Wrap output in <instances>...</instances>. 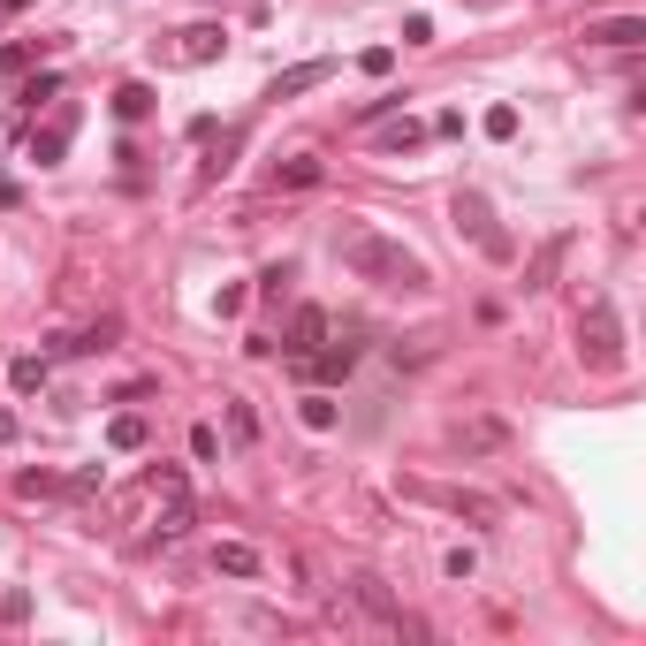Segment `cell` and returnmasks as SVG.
Masks as SVG:
<instances>
[{"label": "cell", "instance_id": "cell-1", "mask_svg": "<svg viewBox=\"0 0 646 646\" xmlns=\"http://www.w3.org/2000/svg\"><path fill=\"white\" fill-rule=\"evenodd\" d=\"M334 259L357 274V282H373V290H426L434 274H426V259L411 251V244H396V236H380V228H365V221H350L342 236H334Z\"/></svg>", "mask_w": 646, "mask_h": 646}, {"label": "cell", "instance_id": "cell-2", "mask_svg": "<svg viewBox=\"0 0 646 646\" xmlns=\"http://www.w3.org/2000/svg\"><path fill=\"white\" fill-rule=\"evenodd\" d=\"M578 357L594 373H624V320H616L609 297H586V313H578Z\"/></svg>", "mask_w": 646, "mask_h": 646}, {"label": "cell", "instance_id": "cell-3", "mask_svg": "<svg viewBox=\"0 0 646 646\" xmlns=\"http://www.w3.org/2000/svg\"><path fill=\"white\" fill-rule=\"evenodd\" d=\"M145 494H153V540H183L190 517H198V509H190V480H183V472H153Z\"/></svg>", "mask_w": 646, "mask_h": 646}, {"label": "cell", "instance_id": "cell-4", "mask_svg": "<svg viewBox=\"0 0 646 646\" xmlns=\"http://www.w3.org/2000/svg\"><path fill=\"white\" fill-rule=\"evenodd\" d=\"M449 213H457V236H472L486 259H509V251H517V244L494 228V205H486L480 190H457V205H449Z\"/></svg>", "mask_w": 646, "mask_h": 646}, {"label": "cell", "instance_id": "cell-5", "mask_svg": "<svg viewBox=\"0 0 646 646\" xmlns=\"http://www.w3.org/2000/svg\"><path fill=\"white\" fill-rule=\"evenodd\" d=\"M449 449H457V457H502V449H509V419H494V411L457 419V426H449Z\"/></svg>", "mask_w": 646, "mask_h": 646}, {"label": "cell", "instance_id": "cell-6", "mask_svg": "<svg viewBox=\"0 0 646 646\" xmlns=\"http://www.w3.org/2000/svg\"><path fill=\"white\" fill-rule=\"evenodd\" d=\"M403 494L442 502V509H457V517H472V525H494V517H502V502H494V494H472V486H426V480H411Z\"/></svg>", "mask_w": 646, "mask_h": 646}, {"label": "cell", "instance_id": "cell-7", "mask_svg": "<svg viewBox=\"0 0 646 646\" xmlns=\"http://www.w3.org/2000/svg\"><path fill=\"white\" fill-rule=\"evenodd\" d=\"M357 350H365V342H334V350H313V357H297V373H305V380H313V388H334V380H350V365H357Z\"/></svg>", "mask_w": 646, "mask_h": 646}, {"label": "cell", "instance_id": "cell-8", "mask_svg": "<svg viewBox=\"0 0 646 646\" xmlns=\"http://www.w3.org/2000/svg\"><path fill=\"white\" fill-rule=\"evenodd\" d=\"M578 38H586V46H616V54H632V46H646V15H601V23H586Z\"/></svg>", "mask_w": 646, "mask_h": 646}, {"label": "cell", "instance_id": "cell-9", "mask_svg": "<svg viewBox=\"0 0 646 646\" xmlns=\"http://www.w3.org/2000/svg\"><path fill=\"white\" fill-rule=\"evenodd\" d=\"M327 334H334V320H327L320 305H297V313H290V357H313Z\"/></svg>", "mask_w": 646, "mask_h": 646}, {"label": "cell", "instance_id": "cell-10", "mask_svg": "<svg viewBox=\"0 0 646 646\" xmlns=\"http://www.w3.org/2000/svg\"><path fill=\"white\" fill-rule=\"evenodd\" d=\"M327 77H334V61H297V69H282L267 84V99H305V92H320Z\"/></svg>", "mask_w": 646, "mask_h": 646}, {"label": "cell", "instance_id": "cell-11", "mask_svg": "<svg viewBox=\"0 0 646 646\" xmlns=\"http://www.w3.org/2000/svg\"><path fill=\"white\" fill-rule=\"evenodd\" d=\"M69 130H77V115L61 107V115H54L46 130H31V161H38V167H54L61 153H69Z\"/></svg>", "mask_w": 646, "mask_h": 646}, {"label": "cell", "instance_id": "cell-12", "mask_svg": "<svg viewBox=\"0 0 646 646\" xmlns=\"http://www.w3.org/2000/svg\"><path fill=\"white\" fill-rule=\"evenodd\" d=\"M221 46H228V31H213V23H190V31H183V46H175V61H183V69H198V61H213Z\"/></svg>", "mask_w": 646, "mask_h": 646}, {"label": "cell", "instance_id": "cell-13", "mask_svg": "<svg viewBox=\"0 0 646 646\" xmlns=\"http://www.w3.org/2000/svg\"><path fill=\"white\" fill-rule=\"evenodd\" d=\"M350 601H357L373 624H396V616H403V609H396V594H388L380 578H350Z\"/></svg>", "mask_w": 646, "mask_h": 646}, {"label": "cell", "instance_id": "cell-14", "mask_svg": "<svg viewBox=\"0 0 646 646\" xmlns=\"http://www.w3.org/2000/svg\"><path fill=\"white\" fill-rule=\"evenodd\" d=\"M145 442H153V426H145L138 411H115V419H107V449H122V457H138Z\"/></svg>", "mask_w": 646, "mask_h": 646}, {"label": "cell", "instance_id": "cell-15", "mask_svg": "<svg viewBox=\"0 0 646 646\" xmlns=\"http://www.w3.org/2000/svg\"><path fill=\"white\" fill-rule=\"evenodd\" d=\"M563 251H571V236H548V244L532 251V267H525V290H548V282H555V267H563Z\"/></svg>", "mask_w": 646, "mask_h": 646}, {"label": "cell", "instance_id": "cell-16", "mask_svg": "<svg viewBox=\"0 0 646 646\" xmlns=\"http://www.w3.org/2000/svg\"><path fill=\"white\" fill-rule=\"evenodd\" d=\"M213 571H228V578H259V548H244V540H221V548H213Z\"/></svg>", "mask_w": 646, "mask_h": 646}, {"label": "cell", "instance_id": "cell-17", "mask_svg": "<svg viewBox=\"0 0 646 646\" xmlns=\"http://www.w3.org/2000/svg\"><path fill=\"white\" fill-rule=\"evenodd\" d=\"M320 175H327V167L313 161V153H297V161H282V167H274V190H313Z\"/></svg>", "mask_w": 646, "mask_h": 646}, {"label": "cell", "instance_id": "cell-18", "mask_svg": "<svg viewBox=\"0 0 646 646\" xmlns=\"http://www.w3.org/2000/svg\"><path fill=\"white\" fill-rule=\"evenodd\" d=\"M297 419H305L313 434H334V419H342V411H334V396H327V388H313V396L297 403Z\"/></svg>", "mask_w": 646, "mask_h": 646}, {"label": "cell", "instance_id": "cell-19", "mask_svg": "<svg viewBox=\"0 0 646 646\" xmlns=\"http://www.w3.org/2000/svg\"><path fill=\"white\" fill-rule=\"evenodd\" d=\"M419 145H426V122H411V115L380 130V153H419Z\"/></svg>", "mask_w": 646, "mask_h": 646}, {"label": "cell", "instance_id": "cell-20", "mask_svg": "<svg viewBox=\"0 0 646 646\" xmlns=\"http://www.w3.org/2000/svg\"><path fill=\"white\" fill-rule=\"evenodd\" d=\"M54 92H61V77H54V69H38V77H23L15 107H23V115H38V99H54Z\"/></svg>", "mask_w": 646, "mask_h": 646}, {"label": "cell", "instance_id": "cell-21", "mask_svg": "<svg viewBox=\"0 0 646 646\" xmlns=\"http://www.w3.org/2000/svg\"><path fill=\"white\" fill-rule=\"evenodd\" d=\"M115 115H122V122H145V115H153V84H122V92H115Z\"/></svg>", "mask_w": 646, "mask_h": 646}, {"label": "cell", "instance_id": "cell-22", "mask_svg": "<svg viewBox=\"0 0 646 646\" xmlns=\"http://www.w3.org/2000/svg\"><path fill=\"white\" fill-rule=\"evenodd\" d=\"M15 494H23V502H54V494H69V480H54V472H15Z\"/></svg>", "mask_w": 646, "mask_h": 646}, {"label": "cell", "instance_id": "cell-23", "mask_svg": "<svg viewBox=\"0 0 646 646\" xmlns=\"http://www.w3.org/2000/svg\"><path fill=\"white\" fill-rule=\"evenodd\" d=\"M8 380H15V396H38V388H46V357H15Z\"/></svg>", "mask_w": 646, "mask_h": 646}, {"label": "cell", "instance_id": "cell-24", "mask_svg": "<svg viewBox=\"0 0 646 646\" xmlns=\"http://www.w3.org/2000/svg\"><path fill=\"white\" fill-rule=\"evenodd\" d=\"M486 138H494V145H509V138H517V107H486V122H480Z\"/></svg>", "mask_w": 646, "mask_h": 646}, {"label": "cell", "instance_id": "cell-25", "mask_svg": "<svg viewBox=\"0 0 646 646\" xmlns=\"http://www.w3.org/2000/svg\"><path fill=\"white\" fill-rule=\"evenodd\" d=\"M357 69H365V77H388V69H396V54H388V46H365V54H357Z\"/></svg>", "mask_w": 646, "mask_h": 646}, {"label": "cell", "instance_id": "cell-26", "mask_svg": "<svg viewBox=\"0 0 646 646\" xmlns=\"http://www.w3.org/2000/svg\"><path fill=\"white\" fill-rule=\"evenodd\" d=\"M190 457H198V465H213V457H221V434H213V426H198V434H190Z\"/></svg>", "mask_w": 646, "mask_h": 646}, {"label": "cell", "instance_id": "cell-27", "mask_svg": "<svg viewBox=\"0 0 646 646\" xmlns=\"http://www.w3.org/2000/svg\"><path fill=\"white\" fill-rule=\"evenodd\" d=\"M434 38V15H403V46H426Z\"/></svg>", "mask_w": 646, "mask_h": 646}, {"label": "cell", "instance_id": "cell-28", "mask_svg": "<svg viewBox=\"0 0 646 646\" xmlns=\"http://www.w3.org/2000/svg\"><path fill=\"white\" fill-rule=\"evenodd\" d=\"M228 434H236V442H251V434H259V419H251L244 403H228Z\"/></svg>", "mask_w": 646, "mask_h": 646}, {"label": "cell", "instance_id": "cell-29", "mask_svg": "<svg viewBox=\"0 0 646 646\" xmlns=\"http://www.w3.org/2000/svg\"><path fill=\"white\" fill-rule=\"evenodd\" d=\"M472 571H480V555H472V548H449V578H457V586H465V578H472Z\"/></svg>", "mask_w": 646, "mask_h": 646}, {"label": "cell", "instance_id": "cell-30", "mask_svg": "<svg viewBox=\"0 0 646 646\" xmlns=\"http://www.w3.org/2000/svg\"><path fill=\"white\" fill-rule=\"evenodd\" d=\"M31 69V46H0V77H23Z\"/></svg>", "mask_w": 646, "mask_h": 646}, {"label": "cell", "instance_id": "cell-31", "mask_svg": "<svg viewBox=\"0 0 646 646\" xmlns=\"http://www.w3.org/2000/svg\"><path fill=\"white\" fill-rule=\"evenodd\" d=\"M15 205H23V183H15V175H0V213H15Z\"/></svg>", "mask_w": 646, "mask_h": 646}, {"label": "cell", "instance_id": "cell-32", "mask_svg": "<svg viewBox=\"0 0 646 646\" xmlns=\"http://www.w3.org/2000/svg\"><path fill=\"white\" fill-rule=\"evenodd\" d=\"M15 434H23V426H15V411H0V449H8Z\"/></svg>", "mask_w": 646, "mask_h": 646}, {"label": "cell", "instance_id": "cell-33", "mask_svg": "<svg viewBox=\"0 0 646 646\" xmlns=\"http://www.w3.org/2000/svg\"><path fill=\"white\" fill-rule=\"evenodd\" d=\"M23 8H38V0H0V15H23Z\"/></svg>", "mask_w": 646, "mask_h": 646}]
</instances>
